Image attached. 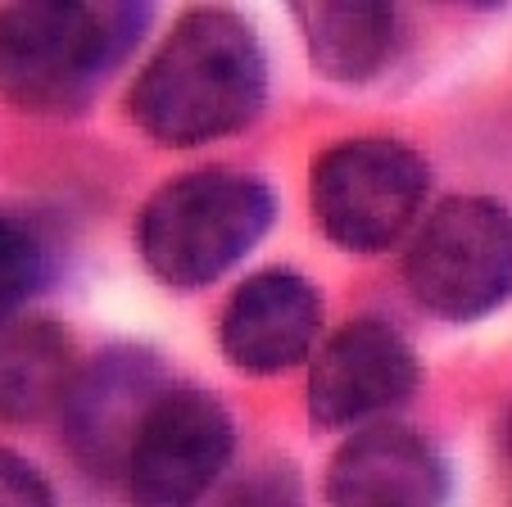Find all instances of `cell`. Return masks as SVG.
<instances>
[{"instance_id": "obj_7", "label": "cell", "mask_w": 512, "mask_h": 507, "mask_svg": "<svg viewBox=\"0 0 512 507\" xmlns=\"http://www.w3.org/2000/svg\"><path fill=\"white\" fill-rule=\"evenodd\" d=\"M173 390V372L155 349L114 345L87 363L64 394V444L91 480H123L127 453L145 417Z\"/></svg>"}, {"instance_id": "obj_8", "label": "cell", "mask_w": 512, "mask_h": 507, "mask_svg": "<svg viewBox=\"0 0 512 507\" xmlns=\"http://www.w3.org/2000/svg\"><path fill=\"white\" fill-rule=\"evenodd\" d=\"M422 381L413 345L381 317H354L331 335L309 372V417L318 431H340L413 399Z\"/></svg>"}, {"instance_id": "obj_12", "label": "cell", "mask_w": 512, "mask_h": 507, "mask_svg": "<svg viewBox=\"0 0 512 507\" xmlns=\"http://www.w3.org/2000/svg\"><path fill=\"white\" fill-rule=\"evenodd\" d=\"M309 59L331 82H372L399 50V14L390 5H295Z\"/></svg>"}, {"instance_id": "obj_6", "label": "cell", "mask_w": 512, "mask_h": 507, "mask_svg": "<svg viewBox=\"0 0 512 507\" xmlns=\"http://www.w3.org/2000/svg\"><path fill=\"white\" fill-rule=\"evenodd\" d=\"M236 453V421L209 390H168L127 453L132 507H200Z\"/></svg>"}, {"instance_id": "obj_5", "label": "cell", "mask_w": 512, "mask_h": 507, "mask_svg": "<svg viewBox=\"0 0 512 507\" xmlns=\"http://www.w3.org/2000/svg\"><path fill=\"white\" fill-rule=\"evenodd\" d=\"M404 277L413 299L445 322H476L512 290V222L508 209L481 195L435 204L408 245Z\"/></svg>"}, {"instance_id": "obj_13", "label": "cell", "mask_w": 512, "mask_h": 507, "mask_svg": "<svg viewBox=\"0 0 512 507\" xmlns=\"http://www.w3.org/2000/svg\"><path fill=\"white\" fill-rule=\"evenodd\" d=\"M50 249L32 222L0 213V326L10 322L50 277Z\"/></svg>"}, {"instance_id": "obj_1", "label": "cell", "mask_w": 512, "mask_h": 507, "mask_svg": "<svg viewBox=\"0 0 512 507\" xmlns=\"http://www.w3.org/2000/svg\"><path fill=\"white\" fill-rule=\"evenodd\" d=\"M268 105V55L232 10H191L136 77L127 114L145 136L191 150L259 123Z\"/></svg>"}, {"instance_id": "obj_15", "label": "cell", "mask_w": 512, "mask_h": 507, "mask_svg": "<svg viewBox=\"0 0 512 507\" xmlns=\"http://www.w3.org/2000/svg\"><path fill=\"white\" fill-rule=\"evenodd\" d=\"M0 507H55L46 476L10 449H0Z\"/></svg>"}, {"instance_id": "obj_3", "label": "cell", "mask_w": 512, "mask_h": 507, "mask_svg": "<svg viewBox=\"0 0 512 507\" xmlns=\"http://www.w3.org/2000/svg\"><path fill=\"white\" fill-rule=\"evenodd\" d=\"M277 195L241 168H195L136 213V254L173 290H204L268 236Z\"/></svg>"}, {"instance_id": "obj_14", "label": "cell", "mask_w": 512, "mask_h": 507, "mask_svg": "<svg viewBox=\"0 0 512 507\" xmlns=\"http://www.w3.org/2000/svg\"><path fill=\"white\" fill-rule=\"evenodd\" d=\"M218 507H304V485H300V471L290 462H263L254 467L250 476H241Z\"/></svg>"}, {"instance_id": "obj_2", "label": "cell", "mask_w": 512, "mask_h": 507, "mask_svg": "<svg viewBox=\"0 0 512 507\" xmlns=\"http://www.w3.org/2000/svg\"><path fill=\"white\" fill-rule=\"evenodd\" d=\"M150 28L145 5H14L0 10V91L28 114H82Z\"/></svg>"}, {"instance_id": "obj_4", "label": "cell", "mask_w": 512, "mask_h": 507, "mask_svg": "<svg viewBox=\"0 0 512 507\" xmlns=\"http://www.w3.org/2000/svg\"><path fill=\"white\" fill-rule=\"evenodd\" d=\"M431 191V168L404 141L354 136L336 141L313 159L309 204L318 231L349 254L390 249L422 209Z\"/></svg>"}, {"instance_id": "obj_9", "label": "cell", "mask_w": 512, "mask_h": 507, "mask_svg": "<svg viewBox=\"0 0 512 507\" xmlns=\"http://www.w3.org/2000/svg\"><path fill=\"white\" fill-rule=\"evenodd\" d=\"M322 331V299L313 281L290 268L254 272L227 299L218 345L245 376H281L300 367Z\"/></svg>"}, {"instance_id": "obj_11", "label": "cell", "mask_w": 512, "mask_h": 507, "mask_svg": "<svg viewBox=\"0 0 512 507\" xmlns=\"http://www.w3.org/2000/svg\"><path fill=\"white\" fill-rule=\"evenodd\" d=\"M73 376L78 354L55 317L0 326V426H32L55 412Z\"/></svg>"}, {"instance_id": "obj_10", "label": "cell", "mask_w": 512, "mask_h": 507, "mask_svg": "<svg viewBox=\"0 0 512 507\" xmlns=\"http://www.w3.org/2000/svg\"><path fill=\"white\" fill-rule=\"evenodd\" d=\"M449 467L426 435L372 426L336 449L327 467L331 507H445Z\"/></svg>"}]
</instances>
